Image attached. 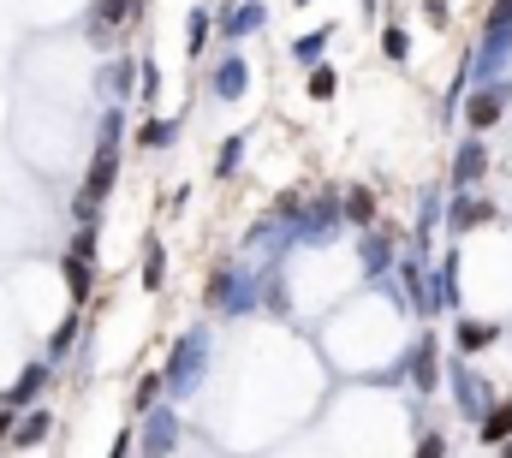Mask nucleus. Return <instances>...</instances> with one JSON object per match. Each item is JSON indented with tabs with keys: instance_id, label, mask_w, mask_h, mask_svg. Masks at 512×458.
Wrapping results in <instances>:
<instances>
[{
	"instance_id": "21",
	"label": "nucleus",
	"mask_w": 512,
	"mask_h": 458,
	"mask_svg": "<svg viewBox=\"0 0 512 458\" xmlns=\"http://www.w3.org/2000/svg\"><path fill=\"white\" fill-rule=\"evenodd\" d=\"M54 429H60V417L48 411V405H30V411H18V423H12V453H36V447H48L54 441Z\"/></svg>"
},
{
	"instance_id": "26",
	"label": "nucleus",
	"mask_w": 512,
	"mask_h": 458,
	"mask_svg": "<svg viewBox=\"0 0 512 458\" xmlns=\"http://www.w3.org/2000/svg\"><path fill=\"white\" fill-rule=\"evenodd\" d=\"M209 48H215V6H209V0H197V6L185 12V54H191V60H203Z\"/></svg>"
},
{
	"instance_id": "40",
	"label": "nucleus",
	"mask_w": 512,
	"mask_h": 458,
	"mask_svg": "<svg viewBox=\"0 0 512 458\" xmlns=\"http://www.w3.org/2000/svg\"><path fill=\"white\" fill-rule=\"evenodd\" d=\"M495 453H501V458H512V441H501V447H495Z\"/></svg>"
},
{
	"instance_id": "11",
	"label": "nucleus",
	"mask_w": 512,
	"mask_h": 458,
	"mask_svg": "<svg viewBox=\"0 0 512 458\" xmlns=\"http://www.w3.org/2000/svg\"><path fill=\"white\" fill-rule=\"evenodd\" d=\"M262 30H268V0H221L215 6V42L221 48H245Z\"/></svg>"
},
{
	"instance_id": "17",
	"label": "nucleus",
	"mask_w": 512,
	"mask_h": 458,
	"mask_svg": "<svg viewBox=\"0 0 512 458\" xmlns=\"http://www.w3.org/2000/svg\"><path fill=\"white\" fill-rule=\"evenodd\" d=\"M60 280H66V304H72V310H90V298H96V286H102V262L60 250Z\"/></svg>"
},
{
	"instance_id": "16",
	"label": "nucleus",
	"mask_w": 512,
	"mask_h": 458,
	"mask_svg": "<svg viewBox=\"0 0 512 458\" xmlns=\"http://www.w3.org/2000/svg\"><path fill=\"white\" fill-rule=\"evenodd\" d=\"M507 340V328L501 322H489V316H471V310H459L453 316V328H447V345H453V357H483L489 345Z\"/></svg>"
},
{
	"instance_id": "30",
	"label": "nucleus",
	"mask_w": 512,
	"mask_h": 458,
	"mask_svg": "<svg viewBox=\"0 0 512 458\" xmlns=\"http://www.w3.org/2000/svg\"><path fill=\"white\" fill-rule=\"evenodd\" d=\"M376 42H382V60H387V66H405V60H411V30H405L399 18H387Z\"/></svg>"
},
{
	"instance_id": "22",
	"label": "nucleus",
	"mask_w": 512,
	"mask_h": 458,
	"mask_svg": "<svg viewBox=\"0 0 512 458\" xmlns=\"http://www.w3.org/2000/svg\"><path fill=\"white\" fill-rule=\"evenodd\" d=\"M137 286H143L149 298L167 292V244H161V232H143V238H137Z\"/></svg>"
},
{
	"instance_id": "4",
	"label": "nucleus",
	"mask_w": 512,
	"mask_h": 458,
	"mask_svg": "<svg viewBox=\"0 0 512 458\" xmlns=\"http://www.w3.org/2000/svg\"><path fill=\"white\" fill-rule=\"evenodd\" d=\"M393 280H399V304L429 328L435 316H447L441 310V292H435V262H417V256H399V268H393Z\"/></svg>"
},
{
	"instance_id": "12",
	"label": "nucleus",
	"mask_w": 512,
	"mask_h": 458,
	"mask_svg": "<svg viewBox=\"0 0 512 458\" xmlns=\"http://www.w3.org/2000/svg\"><path fill=\"white\" fill-rule=\"evenodd\" d=\"M203 90H209L215 102H245V96H251V60H245V48H221V54L209 60Z\"/></svg>"
},
{
	"instance_id": "14",
	"label": "nucleus",
	"mask_w": 512,
	"mask_h": 458,
	"mask_svg": "<svg viewBox=\"0 0 512 458\" xmlns=\"http://www.w3.org/2000/svg\"><path fill=\"white\" fill-rule=\"evenodd\" d=\"M60 381V369L48 363V357H30V363H18V375L6 381V393H0V405H12V411H30V405H42L48 399V387Z\"/></svg>"
},
{
	"instance_id": "34",
	"label": "nucleus",
	"mask_w": 512,
	"mask_h": 458,
	"mask_svg": "<svg viewBox=\"0 0 512 458\" xmlns=\"http://www.w3.org/2000/svg\"><path fill=\"white\" fill-rule=\"evenodd\" d=\"M411 458H447V435L435 423H423V435L411 441Z\"/></svg>"
},
{
	"instance_id": "2",
	"label": "nucleus",
	"mask_w": 512,
	"mask_h": 458,
	"mask_svg": "<svg viewBox=\"0 0 512 458\" xmlns=\"http://www.w3.org/2000/svg\"><path fill=\"white\" fill-rule=\"evenodd\" d=\"M209 363H215V328H209V322L179 328L173 345H167V357H161V387H167V399H173V405L191 399V393L203 387Z\"/></svg>"
},
{
	"instance_id": "20",
	"label": "nucleus",
	"mask_w": 512,
	"mask_h": 458,
	"mask_svg": "<svg viewBox=\"0 0 512 458\" xmlns=\"http://www.w3.org/2000/svg\"><path fill=\"white\" fill-rule=\"evenodd\" d=\"M340 215H346V232H370L376 221H382V197H376V185H364V179L340 185Z\"/></svg>"
},
{
	"instance_id": "18",
	"label": "nucleus",
	"mask_w": 512,
	"mask_h": 458,
	"mask_svg": "<svg viewBox=\"0 0 512 458\" xmlns=\"http://www.w3.org/2000/svg\"><path fill=\"white\" fill-rule=\"evenodd\" d=\"M84 334H90V316H84V310H66V316H60V322L48 328V340H42V357H48L54 369H66V363L78 357Z\"/></svg>"
},
{
	"instance_id": "29",
	"label": "nucleus",
	"mask_w": 512,
	"mask_h": 458,
	"mask_svg": "<svg viewBox=\"0 0 512 458\" xmlns=\"http://www.w3.org/2000/svg\"><path fill=\"white\" fill-rule=\"evenodd\" d=\"M155 102H161V60L155 54H137V108L155 114Z\"/></svg>"
},
{
	"instance_id": "38",
	"label": "nucleus",
	"mask_w": 512,
	"mask_h": 458,
	"mask_svg": "<svg viewBox=\"0 0 512 458\" xmlns=\"http://www.w3.org/2000/svg\"><path fill=\"white\" fill-rule=\"evenodd\" d=\"M12 423H18V411H12V405H0V447L12 441Z\"/></svg>"
},
{
	"instance_id": "35",
	"label": "nucleus",
	"mask_w": 512,
	"mask_h": 458,
	"mask_svg": "<svg viewBox=\"0 0 512 458\" xmlns=\"http://www.w3.org/2000/svg\"><path fill=\"white\" fill-rule=\"evenodd\" d=\"M298 209H304V191H298V185H292V191H274V203H268V215H274V221H292Z\"/></svg>"
},
{
	"instance_id": "1",
	"label": "nucleus",
	"mask_w": 512,
	"mask_h": 458,
	"mask_svg": "<svg viewBox=\"0 0 512 458\" xmlns=\"http://www.w3.org/2000/svg\"><path fill=\"white\" fill-rule=\"evenodd\" d=\"M203 310L215 322H245L262 310V268L251 256H221L203 280Z\"/></svg>"
},
{
	"instance_id": "28",
	"label": "nucleus",
	"mask_w": 512,
	"mask_h": 458,
	"mask_svg": "<svg viewBox=\"0 0 512 458\" xmlns=\"http://www.w3.org/2000/svg\"><path fill=\"white\" fill-rule=\"evenodd\" d=\"M167 399V387H161V369H143L137 381H131V393H126V411H131V423L143 417V411H155Z\"/></svg>"
},
{
	"instance_id": "25",
	"label": "nucleus",
	"mask_w": 512,
	"mask_h": 458,
	"mask_svg": "<svg viewBox=\"0 0 512 458\" xmlns=\"http://www.w3.org/2000/svg\"><path fill=\"white\" fill-rule=\"evenodd\" d=\"M459 274H465L459 250H441V262H435V292H441V310H447V316L465 310V286H459Z\"/></svg>"
},
{
	"instance_id": "5",
	"label": "nucleus",
	"mask_w": 512,
	"mask_h": 458,
	"mask_svg": "<svg viewBox=\"0 0 512 458\" xmlns=\"http://www.w3.org/2000/svg\"><path fill=\"white\" fill-rule=\"evenodd\" d=\"M352 250H358V268H364V280H393V268H399V256H405V232L376 221L370 232H352Z\"/></svg>"
},
{
	"instance_id": "27",
	"label": "nucleus",
	"mask_w": 512,
	"mask_h": 458,
	"mask_svg": "<svg viewBox=\"0 0 512 458\" xmlns=\"http://www.w3.org/2000/svg\"><path fill=\"white\" fill-rule=\"evenodd\" d=\"M477 441H483V447H501V441H512V393H501V399L477 417Z\"/></svg>"
},
{
	"instance_id": "24",
	"label": "nucleus",
	"mask_w": 512,
	"mask_h": 458,
	"mask_svg": "<svg viewBox=\"0 0 512 458\" xmlns=\"http://www.w3.org/2000/svg\"><path fill=\"white\" fill-rule=\"evenodd\" d=\"M334 36H340V24H334V18H328V24H316V30H304V36L286 48V54H292V66H304V72H310V66H322V60H328V48H334Z\"/></svg>"
},
{
	"instance_id": "39",
	"label": "nucleus",
	"mask_w": 512,
	"mask_h": 458,
	"mask_svg": "<svg viewBox=\"0 0 512 458\" xmlns=\"http://www.w3.org/2000/svg\"><path fill=\"white\" fill-rule=\"evenodd\" d=\"M358 12H364V18H376V0H358Z\"/></svg>"
},
{
	"instance_id": "6",
	"label": "nucleus",
	"mask_w": 512,
	"mask_h": 458,
	"mask_svg": "<svg viewBox=\"0 0 512 458\" xmlns=\"http://www.w3.org/2000/svg\"><path fill=\"white\" fill-rule=\"evenodd\" d=\"M441 387L453 393L459 417H471V423L495 405V387H489V375H483V369H471V357H447V363H441Z\"/></svg>"
},
{
	"instance_id": "31",
	"label": "nucleus",
	"mask_w": 512,
	"mask_h": 458,
	"mask_svg": "<svg viewBox=\"0 0 512 458\" xmlns=\"http://www.w3.org/2000/svg\"><path fill=\"white\" fill-rule=\"evenodd\" d=\"M66 250H72V256H90V262H102V221H78V227L66 232Z\"/></svg>"
},
{
	"instance_id": "37",
	"label": "nucleus",
	"mask_w": 512,
	"mask_h": 458,
	"mask_svg": "<svg viewBox=\"0 0 512 458\" xmlns=\"http://www.w3.org/2000/svg\"><path fill=\"white\" fill-rule=\"evenodd\" d=\"M131 447H137V423H126V429L114 435V447H108V458H131Z\"/></svg>"
},
{
	"instance_id": "23",
	"label": "nucleus",
	"mask_w": 512,
	"mask_h": 458,
	"mask_svg": "<svg viewBox=\"0 0 512 458\" xmlns=\"http://www.w3.org/2000/svg\"><path fill=\"white\" fill-rule=\"evenodd\" d=\"M245 161H251V131H227L221 143H215V185H233L239 173H245Z\"/></svg>"
},
{
	"instance_id": "19",
	"label": "nucleus",
	"mask_w": 512,
	"mask_h": 458,
	"mask_svg": "<svg viewBox=\"0 0 512 458\" xmlns=\"http://www.w3.org/2000/svg\"><path fill=\"white\" fill-rule=\"evenodd\" d=\"M185 119H191V114H143L137 125H131V143H137V155H167V149L179 143Z\"/></svg>"
},
{
	"instance_id": "7",
	"label": "nucleus",
	"mask_w": 512,
	"mask_h": 458,
	"mask_svg": "<svg viewBox=\"0 0 512 458\" xmlns=\"http://www.w3.org/2000/svg\"><path fill=\"white\" fill-rule=\"evenodd\" d=\"M507 114H512V78H489V84H471V96L459 108V125L471 137H489Z\"/></svg>"
},
{
	"instance_id": "32",
	"label": "nucleus",
	"mask_w": 512,
	"mask_h": 458,
	"mask_svg": "<svg viewBox=\"0 0 512 458\" xmlns=\"http://www.w3.org/2000/svg\"><path fill=\"white\" fill-rule=\"evenodd\" d=\"M304 96H310V102H334V96H340V72H334L328 60L310 66V72H304Z\"/></svg>"
},
{
	"instance_id": "33",
	"label": "nucleus",
	"mask_w": 512,
	"mask_h": 458,
	"mask_svg": "<svg viewBox=\"0 0 512 458\" xmlns=\"http://www.w3.org/2000/svg\"><path fill=\"white\" fill-rule=\"evenodd\" d=\"M96 143H131V119H126L120 102L102 108V119H96Z\"/></svg>"
},
{
	"instance_id": "15",
	"label": "nucleus",
	"mask_w": 512,
	"mask_h": 458,
	"mask_svg": "<svg viewBox=\"0 0 512 458\" xmlns=\"http://www.w3.org/2000/svg\"><path fill=\"white\" fill-rule=\"evenodd\" d=\"M90 90L102 96V108H108V102H120V108L137 102V54H126V48L108 54V60L96 66V84H90Z\"/></svg>"
},
{
	"instance_id": "3",
	"label": "nucleus",
	"mask_w": 512,
	"mask_h": 458,
	"mask_svg": "<svg viewBox=\"0 0 512 458\" xmlns=\"http://www.w3.org/2000/svg\"><path fill=\"white\" fill-rule=\"evenodd\" d=\"M143 12H149V0H90L84 6V42L96 54H120V42L143 24Z\"/></svg>"
},
{
	"instance_id": "8",
	"label": "nucleus",
	"mask_w": 512,
	"mask_h": 458,
	"mask_svg": "<svg viewBox=\"0 0 512 458\" xmlns=\"http://www.w3.org/2000/svg\"><path fill=\"white\" fill-rule=\"evenodd\" d=\"M441 363H447V357H441V334L423 328L417 340L405 345V357H399V381L429 399V393H441Z\"/></svg>"
},
{
	"instance_id": "9",
	"label": "nucleus",
	"mask_w": 512,
	"mask_h": 458,
	"mask_svg": "<svg viewBox=\"0 0 512 458\" xmlns=\"http://www.w3.org/2000/svg\"><path fill=\"white\" fill-rule=\"evenodd\" d=\"M489 167H495L489 137H471V131H465V137L453 143V161H447V179H441L447 197H453V191H483V185H489Z\"/></svg>"
},
{
	"instance_id": "36",
	"label": "nucleus",
	"mask_w": 512,
	"mask_h": 458,
	"mask_svg": "<svg viewBox=\"0 0 512 458\" xmlns=\"http://www.w3.org/2000/svg\"><path fill=\"white\" fill-rule=\"evenodd\" d=\"M417 6H423V24H429V30H447V24H453V6H447V0H417Z\"/></svg>"
},
{
	"instance_id": "13",
	"label": "nucleus",
	"mask_w": 512,
	"mask_h": 458,
	"mask_svg": "<svg viewBox=\"0 0 512 458\" xmlns=\"http://www.w3.org/2000/svg\"><path fill=\"white\" fill-rule=\"evenodd\" d=\"M495 221H501V203H495V197H483V191H453V197H447V221H441V232L471 238V232L495 227Z\"/></svg>"
},
{
	"instance_id": "10",
	"label": "nucleus",
	"mask_w": 512,
	"mask_h": 458,
	"mask_svg": "<svg viewBox=\"0 0 512 458\" xmlns=\"http://www.w3.org/2000/svg\"><path fill=\"white\" fill-rule=\"evenodd\" d=\"M185 441V417L173 411V399H161L155 411L137 417V458H173Z\"/></svg>"
}]
</instances>
